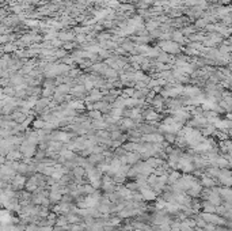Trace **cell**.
Segmentation results:
<instances>
[{
  "mask_svg": "<svg viewBox=\"0 0 232 231\" xmlns=\"http://www.w3.org/2000/svg\"><path fill=\"white\" fill-rule=\"evenodd\" d=\"M49 106H50L49 98H42V99H38V102H37L34 109H35L37 113H44V109H49Z\"/></svg>",
  "mask_w": 232,
  "mask_h": 231,
  "instance_id": "obj_10",
  "label": "cell"
},
{
  "mask_svg": "<svg viewBox=\"0 0 232 231\" xmlns=\"http://www.w3.org/2000/svg\"><path fill=\"white\" fill-rule=\"evenodd\" d=\"M12 121L18 122V124H23L27 120V113L22 112V110H16V112H14L12 114H10Z\"/></svg>",
  "mask_w": 232,
  "mask_h": 231,
  "instance_id": "obj_9",
  "label": "cell"
},
{
  "mask_svg": "<svg viewBox=\"0 0 232 231\" xmlns=\"http://www.w3.org/2000/svg\"><path fill=\"white\" fill-rule=\"evenodd\" d=\"M11 184H12L14 188H16V189H22V186L26 184V178L23 177L22 174H18V175H15V177L12 178Z\"/></svg>",
  "mask_w": 232,
  "mask_h": 231,
  "instance_id": "obj_11",
  "label": "cell"
},
{
  "mask_svg": "<svg viewBox=\"0 0 232 231\" xmlns=\"http://www.w3.org/2000/svg\"><path fill=\"white\" fill-rule=\"evenodd\" d=\"M151 105H152V108L155 109V110H162L163 109V106L166 105V99H164V96H163L162 94L160 95H155V98L152 99V102H151Z\"/></svg>",
  "mask_w": 232,
  "mask_h": 231,
  "instance_id": "obj_7",
  "label": "cell"
},
{
  "mask_svg": "<svg viewBox=\"0 0 232 231\" xmlns=\"http://www.w3.org/2000/svg\"><path fill=\"white\" fill-rule=\"evenodd\" d=\"M143 117H144L145 121L155 122V121H158V120H160V117H162V116L158 113V110H155L153 108H149V109H147V110L143 112Z\"/></svg>",
  "mask_w": 232,
  "mask_h": 231,
  "instance_id": "obj_4",
  "label": "cell"
},
{
  "mask_svg": "<svg viewBox=\"0 0 232 231\" xmlns=\"http://www.w3.org/2000/svg\"><path fill=\"white\" fill-rule=\"evenodd\" d=\"M137 125H139V124L136 122L133 118H129V117H125L124 120H121V129L132 130V129L137 128Z\"/></svg>",
  "mask_w": 232,
  "mask_h": 231,
  "instance_id": "obj_8",
  "label": "cell"
},
{
  "mask_svg": "<svg viewBox=\"0 0 232 231\" xmlns=\"http://www.w3.org/2000/svg\"><path fill=\"white\" fill-rule=\"evenodd\" d=\"M26 25H29V26H37V25H38V22H35V20H26Z\"/></svg>",
  "mask_w": 232,
  "mask_h": 231,
  "instance_id": "obj_26",
  "label": "cell"
},
{
  "mask_svg": "<svg viewBox=\"0 0 232 231\" xmlns=\"http://www.w3.org/2000/svg\"><path fill=\"white\" fill-rule=\"evenodd\" d=\"M202 185L204 186H214V182L212 181V180H210V178H204V180H202Z\"/></svg>",
  "mask_w": 232,
  "mask_h": 231,
  "instance_id": "obj_22",
  "label": "cell"
},
{
  "mask_svg": "<svg viewBox=\"0 0 232 231\" xmlns=\"http://www.w3.org/2000/svg\"><path fill=\"white\" fill-rule=\"evenodd\" d=\"M103 99V92L101 90H97V88H94L93 91H90V95L86 96V99L84 101L86 102H98V101H102Z\"/></svg>",
  "mask_w": 232,
  "mask_h": 231,
  "instance_id": "obj_5",
  "label": "cell"
},
{
  "mask_svg": "<svg viewBox=\"0 0 232 231\" xmlns=\"http://www.w3.org/2000/svg\"><path fill=\"white\" fill-rule=\"evenodd\" d=\"M68 108L71 109H75V110H80V109H84L86 106H84V102L81 101V99H76V101H71L68 102Z\"/></svg>",
  "mask_w": 232,
  "mask_h": 231,
  "instance_id": "obj_13",
  "label": "cell"
},
{
  "mask_svg": "<svg viewBox=\"0 0 232 231\" xmlns=\"http://www.w3.org/2000/svg\"><path fill=\"white\" fill-rule=\"evenodd\" d=\"M87 116L90 117L91 120H101L102 118V112L101 110H88Z\"/></svg>",
  "mask_w": 232,
  "mask_h": 231,
  "instance_id": "obj_15",
  "label": "cell"
},
{
  "mask_svg": "<svg viewBox=\"0 0 232 231\" xmlns=\"http://www.w3.org/2000/svg\"><path fill=\"white\" fill-rule=\"evenodd\" d=\"M103 75H105V76H106L107 79H110V80H115V79H117L118 76H119V75H118V71L117 70H114V68H106V71H105L103 72Z\"/></svg>",
  "mask_w": 232,
  "mask_h": 231,
  "instance_id": "obj_12",
  "label": "cell"
},
{
  "mask_svg": "<svg viewBox=\"0 0 232 231\" xmlns=\"http://www.w3.org/2000/svg\"><path fill=\"white\" fill-rule=\"evenodd\" d=\"M172 117L176 120L180 124H185V121H187V118H189V113L186 112L185 109H179V110H176V112H174L172 113Z\"/></svg>",
  "mask_w": 232,
  "mask_h": 231,
  "instance_id": "obj_6",
  "label": "cell"
},
{
  "mask_svg": "<svg viewBox=\"0 0 232 231\" xmlns=\"http://www.w3.org/2000/svg\"><path fill=\"white\" fill-rule=\"evenodd\" d=\"M45 124H46V121H44V120L41 118V120H35V121H33L31 126H34L35 129H44V128H45Z\"/></svg>",
  "mask_w": 232,
  "mask_h": 231,
  "instance_id": "obj_19",
  "label": "cell"
},
{
  "mask_svg": "<svg viewBox=\"0 0 232 231\" xmlns=\"http://www.w3.org/2000/svg\"><path fill=\"white\" fill-rule=\"evenodd\" d=\"M164 140L167 141V143L172 144L176 141V135L175 133H164Z\"/></svg>",
  "mask_w": 232,
  "mask_h": 231,
  "instance_id": "obj_20",
  "label": "cell"
},
{
  "mask_svg": "<svg viewBox=\"0 0 232 231\" xmlns=\"http://www.w3.org/2000/svg\"><path fill=\"white\" fill-rule=\"evenodd\" d=\"M180 180V174L178 173V171H171L168 175V182L170 184H176Z\"/></svg>",
  "mask_w": 232,
  "mask_h": 231,
  "instance_id": "obj_16",
  "label": "cell"
},
{
  "mask_svg": "<svg viewBox=\"0 0 232 231\" xmlns=\"http://www.w3.org/2000/svg\"><path fill=\"white\" fill-rule=\"evenodd\" d=\"M135 44L132 42L130 40H128V41H124V42H122V48H124L125 50H129V52H133L135 50Z\"/></svg>",
  "mask_w": 232,
  "mask_h": 231,
  "instance_id": "obj_18",
  "label": "cell"
},
{
  "mask_svg": "<svg viewBox=\"0 0 232 231\" xmlns=\"http://www.w3.org/2000/svg\"><path fill=\"white\" fill-rule=\"evenodd\" d=\"M35 146H37L35 143H33V141H30V140L26 139V140L19 146V150H20V152L23 154V156L31 158L33 155H34V152H35Z\"/></svg>",
  "mask_w": 232,
  "mask_h": 231,
  "instance_id": "obj_1",
  "label": "cell"
},
{
  "mask_svg": "<svg viewBox=\"0 0 232 231\" xmlns=\"http://www.w3.org/2000/svg\"><path fill=\"white\" fill-rule=\"evenodd\" d=\"M160 48L163 49V52H166V53H179L180 50V46L178 42H175V41L170 40V41H162L160 42Z\"/></svg>",
  "mask_w": 232,
  "mask_h": 231,
  "instance_id": "obj_2",
  "label": "cell"
},
{
  "mask_svg": "<svg viewBox=\"0 0 232 231\" xmlns=\"http://www.w3.org/2000/svg\"><path fill=\"white\" fill-rule=\"evenodd\" d=\"M83 230H84V227L80 225H73L72 229H71V231H83Z\"/></svg>",
  "mask_w": 232,
  "mask_h": 231,
  "instance_id": "obj_24",
  "label": "cell"
},
{
  "mask_svg": "<svg viewBox=\"0 0 232 231\" xmlns=\"http://www.w3.org/2000/svg\"><path fill=\"white\" fill-rule=\"evenodd\" d=\"M67 219H68V222H71V223H76L77 220H79V218L77 216H75L73 213H68V216H67Z\"/></svg>",
  "mask_w": 232,
  "mask_h": 231,
  "instance_id": "obj_21",
  "label": "cell"
},
{
  "mask_svg": "<svg viewBox=\"0 0 232 231\" xmlns=\"http://www.w3.org/2000/svg\"><path fill=\"white\" fill-rule=\"evenodd\" d=\"M75 38V36L72 33H60L59 34V40L61 41H72Z\"/></svg>",
  "mask_w": 232,
  "mask_h": 231,
  "instance_id": "obj_17",
  "label": "cell"
},
{
  "mask_svg": "<svg viewBox=\"0 0 232 231\" xmlns=\"http://www.w3.org/2000/svg\"><path fill=\"white\" fill-rule=\"evenodd\" d=\"M194 32H196V29H194V27H186V29L182 30L183 34H192V33H194Z\"/></svg>",
  "mask_w": 232,
  "mask_h": 231,
  "instance_id": "obj_23",
  "label": "cell"
},
{
  "mask_svg": "<svg viewBox=\"0 0 232 231\" xmlns=\"http://www.w3.org/2000/svg\"><path fill=\"white\" fill-rule=\"evenodd\" d=\"M50 140L61 141V143H69L73 140V135L69 132H53L50 133Z\"/></svg>",
  "mask_w": 232,
  "mask_h": 231,
  "instance_id": "obj_3",
  "label": "cell"
},
{
  "mask_svg": "<svg viewBox=\"0 0 232 231\" xmlns=\"http://www.w3.org/2000/svg\"><path fill=\"white\" fill-rule=\"evenodd\" d=\"M227 120H230V121H232V113H230V114H227Z\"/></svg>",
  "mask_w": 232,
  "mask_h": 231,
  "instance_id": "obj_28",
  "label": "cell"
},
{
  "mask_svg": "<svg viewBox=\"0 0 232 231\" xmlns=\"http://www.w3.org/2000/svg\"><path fill=\"white\" fill-rule=\"evenodd\" d=\"M171 40L175 41V42H178V44L185 42V37H183L182 32H171Z\"/></svg>",
  "mask_w": 232,
  "mask_h": 231,
  "instance_id": "obj_14",
  "label": "cell"
},
{
  "mask_svg": "<svg viewBox=\"0 0 232 231\" xmlns=\"http://www.w3.org/2000/svg\"><path fill=\"white\" fill-rule=\"evenodd\" d=\"M26 231H38V227L35 225H29L26 227Z\"/></svg>",
  "mask_w": 232,
  "mask_h": 231,
  "instance_id": "obj_25",
  "label": "cell"
},
{
  "mask_svg": "<svg viewBox=\"0 0 232 231\" xmlns=\"http://www.w3.org/2000/svg\"><path fill=\"white\" fill-rule=\"evenodd\" d=\"M4 49H6V52H12V50H16V48L14 45H8V46H6Z\"/></svg>",
  "mask_w": 232,
  "mask_h": 231,
  "instance_id": "obj_27",
  "label": "cell"
}]
</instances>
